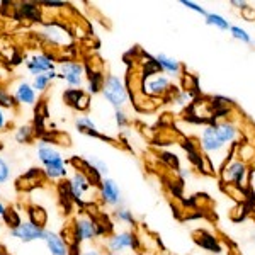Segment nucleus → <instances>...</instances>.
Segmentation results:
<instances>
[{"label":"nucleus","mask_w":255,"mask_h":255,"mask_svg":"<svg viewBox=\"0 0 255 255\" xmlns=\"http://www.w3.org/2000/svg\"><path fill=\"white\" fill-rule=\"evenodd\" d=\"M201 148L206 153V157L213 162V168L221 170V167L226 163V153H228V146L221 141V138L218 136L216 129L213 125L204 126V129L201 131Z\"/></svg>","instance_id":"obj_1"},{"label":"nucleus","mask_w":255,"mask_h":255,"mask_svg":"<svg viewBox=\"0 0 255 255\" xmlns=\"http://www.w3.org/2000/svg\"><path fill=\"white\" fill-rule=\"evenodd\" d=\"M101 92H102V96H104L106 101H108L109 104L114 108V111L125 108L128 99H129L126 84L123 82L121 77H118V75H108V77H106Z\"/></svg>","instance_id":"obj_2"},{"label":"nucleus","mask_w":255,"mask_h":255,"mask_svg":"<svg viewBox=\"0 0 255 255\" xmlns=\"http://www.w3.org/2000/svg\"><path fill=\"white\" fill-rule=\"evenodd\" d=\"M220 175L223 182L233 184L238 189H245L247 184H249V175H250L249 163H245L240 158H230L221 167Z\"/></svg>","instance_id":"obj_3"},{"label":"nucleus","mask_w":255,"mask_h":255,"mask_svg":"<svg viewBox=\"0 0 255 255\" xmlns=\"http://www.w3.org/2000/svg\"><path fill=\"white\" fill-rule=\"evenodd\" d=\"M73 232H75L77 242H92L94 238L101 237L106 233V230L102 228V225H99L94 218L87 215L77 216L75 225H73Z\"/></svg>","instance_id":"obj_4"},{"label":"nucleus","mask_w":255,"mask_h":255,"mask_svg":"<svg viewBox=\"0 0 255 255\" xmlns=\"http://www.w3.org/2000/svg\"><path fill=\"white\" fill-rule=\"evenodd\" d=\"M141 92L146 97H163L168 92H172V82L163 73H157L141 82Z\"/></svg>","instance_id":"obj_5"},{"label":"nucleus","mask_w":255,"mask_h":255,"mask_svg":"<svg viewBox=\"0 0 255 255\" xmlns=\"http://www.w3.org/2000/svg\"><path fill=\"white\" fill-rule=\"evenodd\" d=\"M67 184H68V189H70V196H72L75 201H79V203L84 201L85 194H89V192L92 191V186H94V182L90 180V177L85 174V172L77 170V168L72 174V177L68 179Z\"/></svg>","instance_id":"obj_6"},{"label":"nucleus","mask_w":255,"mask_h":255,"mask_svg":"<svg viewBox=\"0 0 255 255\" xmlns=\"http://www.w3.org/2000/svg\"><path fill=\"white\" fill-rule=\"evenodd\" d=\"M139 247L138 237L131 232H119L113 233L108 238V249L109 254H119L125 252V250H136Z\"/></svg>","instance_id":"obj_7"},{"label":"nucleus","mask_w":255,"mask_h":255,"mask_svg":"<svg viewBox=\"0 0 255 255\" xmlns=\"http://www.w3.org/2000/svg\"><path fill=\"white\" fill-rule=\"evenodd\" d=\"M60 79L65 80L70 87H82L85 79V68L80 61H63L60 65Z\"/></svg>","instance_id":"obj_8"},{"label":"nucleus","mask_w":255,"mask_h":255,"mask_svg":"<svg viewBox=\"0 0 255 255\" xmlns=\"http://www.w3.org/2000/svg\"><path fill=\"white\" fill-rule=\"evenodd\" d=\"M41 34H43V38L48 39V43L55 44V46H68L72 43L70 31L60 22H46L43 26Z\"/></svg>","instance_id":"obj_9"},{"label":"nucleus","mask_w":255,"mask_h":255,"mask_svg":"<svg viewBox=\"0 0 255 255\" xmlns=\"http://www.w3.org/2000/svg\"><path fill=\"white\" fill-rule=\"evenodd\" d=\"M99 194H101L102 201H104L108 206L118 208L119 204L123 203V194H121V189L116 184V180L113 179H102V182L99 184Z\"/></svg>","instance_id":"obj_10"},{"label":"nucleus","mask_w":255,"mask_h":255,"mask_svg":"<svg viewBox=\"0 0 255 255\" xmlns=\"http://www.w3.org/2000/svg\"><path fill=\"white\" fill-rule=\"evenodd\" d=\"M44 233H46V230L32 225L31 221L20 223L15 230H10V235L20 242H24V244H29V242H34V240H43Z\"/></svg>","instance_id":"obj_11"},{"label":"nucleus","mask_w":255,"mask_h":255,"mask_svg":"<svg viewBox=\"0 0 255 255\" xmlns=\"http://www.w3.org/2000/svg\"><path fill=\"white\" fill-rule=\"evenodd\" d=\"M46 180V175H44V170L41 168H29L24 175H20L17 180H15V187H17L19 192H27L32 191L34 187L43 186V182Z\"/></svg>","instance_id":"obj_12"},{"label":"nucleus","mask_w":255,"mask_h":255,"mask_svg":"<svg viewBox=\"0 0 255 255\" xmlns=\"http://www.w3.org/2000/svg\"><path fill=\"white\" fill-rule=\"evenodd\" d=\"M213 126H215L218 136L221 138V141H223L226 146L235 145V143L238 141V138H240V129H238V126L235 125V123L230 121V119L216 121V123H213Z\"/></svg>","instance_id":"obj_13"},{"label":"nucleus","mask_w":255,"mask_h":255,"mask_svg":"<svg viewBox=\"0 0 255 255\" xmlns=\"http://www.w3.org/2000/svg\"><path fill=\"white\" fill-rule=\"evenodd\" d=\"M63 101H65V104H67V106H70V108H73L77 111H80V113H84V111H87L90 108L89 92H85V90H82V89L65 90Z\"/></svg>","instance_id":"obj_14"},{"label":"nucleus","mask_w":255,"mask_h":255,"mask_svg":"<svg viewBox=\"0 0 255 255\" xmlns=\"http://www.w3.org/2000/svg\"><path fill=\"white\" fill-rule=\"evenodd\" d=\"M26 67L32 75L38 77V75H43V73L51 72V70L55 68V63H53V56L39 53V55H34L29 61H27Z\"/></svg>","instance_id":"obj_15"},{"label":"nucleus","mask_w":255,"mask_h":255,"mask_svg":"<svg viewBox=\"0 0 255 255\" xmlns=\"http://www.w3.org/2000/svg\"><path fill=\"white\" fill-rule=\"evenodd\" d=\"M43 240H44V244H46L49 254H51V255H72L70 245L63 240V237L58 235V233L48 232V230H46Z\"/></svg>","instance_id":"obj_16"},{"label":"nucleus","mask_w":255,"mask_h":255,"mask_svg":"<svg viewBox=\"0 0 255 255\" xmlns=\"http://www.w3.org/2000/svg\"><path fill=\"white\" fill-rule=\"evenodd\" d=\"M155 61H157V65L160 67V72L167 73L170 77H179L180 72H182L180 61H177L174 56L167 55V53H157L155 55Z\"/></svg>","instance_id":"obj_17"},{"label":"nucleus","mask_w":255,"mask_h":255,"mask_svg":"<svg viewBox=\"0 0 255 255\" xmlns=\"http://www.w3.org/2000/svg\"><path fill=\"white\" fill-rule=\"evenodd\" d=\"M38 157H39L41 163H43L44 167L49 165V163H55V162L63 160L60 151L53 146V143L46 141V139H41V141L38 143Z\"/></svg>","instance_id":"obj_18"},{"label":"nucleus","mask_w":255,"mask_h":255,"mask_svg":"<svg viewBox=\"0 0 255 255\" xmlns=\"http://www.w3.org/2000/svg\"><path fill=\"white\" fill-rule=\"evenodd\" d=\"M75 126L77 129L80 131V133L84 134H89V136H96V138H101V139H108V136H104V134L99 133L96 123L92 121V118L89 116H80L75 119Z\"/></svg>","instance_id":"obj_19"},{"label":"nucleus","mask_w":255,"mask_h":255,"mask_svg":"<svg viewBox=\"0 0 255 255\" xmlns=\"http://www.w3.org/2000/svg\"><path fill=\"white\" fill-rule=\"evenodd\" d=\"M15 101L19 104H27V106H32L36 102V92L32 89V85L26 84V82H20L15 89Z\"/></svg>","instance_id":"obj_20"},{"label":"nucleus","mask_w":255,"mask_h":255,"mask_svg":"<svg viewBox=\"0 0 255 255\" xmlns=\"http://www.w3.org/2000/svg\"><path fill=\"white\" fill-rule=\"evenodd\" d=\"M27 216H29L31 223L39 226V228H44V225L48 223L46 211H44V208L38 206V204H31V206H27Z\"/></svg>","instance_id":"obj_21"},{"label":"nucleus","mask_w":255,"mask_h":255,"mask_svg":"<svg viewBox=\"0 0 255 255\" xmlns=\"http://www.w3.org/2000/svg\"><path fill=\"white\" fill-rule=\"evenodd\" d=\"M204 22H206L208 26L216 27V29H220V31H230V27H232L230 20L223 17L221 14H218V12H208V15L204 17Z\"/></svg>","instance_id":"obj_22"},{"label":"nucleus","mask_w":255,"mask_h":255,"mask_svg":"<svg viewBox=\"0 0 255 255\" xmlns=\"http://www.w3.org/2000/svg\"><path fill=\"white\" fill-rule=\"evenodd\" d=\"M3 221H5V225L9 226L10 230H15L17 226L22 223L20 221V216H19V213L15 211V208L14 206H7L5 208V213H3Z\"/></svg>","instance_id":"obj_23"},{"label":"nucleus","mask_w":255,"mask_h":255,"mask_svg":"<svg viewBox=\"0 0 255 255\" xmlns=\"http://www.w3.org/2000/svg\"><path fill=\"white\" fill-rule=\"evenodd\" d=\"M230 34H232L233 39L240 41V43L252 44V36H250V32L247 31L245 27H242V26H232V27H230Z\"/></svg>","instance_id":"obj_24"},{"label":"nucleus","mask_w":255,"mask_h":255,"mask_svg":"<svg viewBox=\"0 0 255 255\" xmlns=\"http://www.w3.org/2000/svg\"><path fill=\"white\" fill-rule=\"evenodd\" d=\"M106 77H102V73L94 72L89 75V94H97L102 90V85H104Z\"/></svg>","instance_id":"obj_25"},{"label":"nucleus","mask_w":255,"mask_h":255,"mask_svg":"<svg viewBox=\"0 0 255 255\" xmlns=\"http://www.w3.org/2000/svg\"><path fill=\"white\" fill-rule=\"evenodd\" d=\"M34 128L32 126H20L17 129V133H15V139H17V143H29L32 141V138H34Z\"/></svg>","instance_id":"obj_26"},{"label":"nucleus","mask_w":255,"mask_h":255,"mask_svg":"<svg viewBox=\"0 0 255 255\" xmlns=\"http://www.w3.org/2000/svg\"><path fill=\"white\" fill-rule=\"evenodd\" d=\"M85 160H87V162L90 163V167H92L94 170H96L97 174L102 177V179H106V175H108V172H109V168H108V165H106V162H102V160L99 158V157H87Z\"/></svg>","instance_id":"obj_27"},{"label":"nucleus","mask_w":255,"mask_h":255,"mask_svg":"<svg viewBox=\"0 0 255 255\" xmlns=\"http://www.w3.org/2000/svg\"><path fill=\"white\" fill-rule=\"evenodd\" d=\"M255 157V145L252 143H242L240 148H238V158L244 160V162H250Z\"/></svg>","instance_id":"obj_28"},{"label":"nucleus","mask_w":255,"mask_h":255,"mask_svg":"<svg viewBox=\"0 0 255 255\" xmlns=\"http://www.w3.org/2000/svg\"><path fill=\"white\" fill-rule=\"evenodd\" d=\"M114 216H116V220H119L121 223L125 225H134V215L133 211H129V209L126 208H118L116 211H114Z\"/></svg>","instance_id":"obj_29"},{"label":"nucleus","mask_w":255,"mask_h":255,"mask_svg":"<svg viewBox=\"0 0 255 255\" xmlns=\"http://www.w3.org/2000/svg\"><path fill=\"white\" fill-rule=\"evenodd\" d=\"M201 235L204 237V240H197L201 245L204 247V249H208L209 252H213V254H218L220 252V247H218V242H216V238L215 237H211V235H206V233H201Z\"/></svg>","instance_id":"obj_30"},{"label":"nucleus","mask_w":255,"mask_h":255,"mask_svg":"<svg viewBox=\"0 0 255 255\" xmlns=\"http://www.w3.org/2000/svg\"><path fill=\"white\" fill-rule=\"evenodd\" d=\"M180 5L186 7V9H189V10H192V12H196V14L203 15V17H206L208 15V10L204 9L203 5H199V3L192 2V0H180Z\"/></svg>","instance_id":"obj_31"},{"label":"nucleus","mask_w":255,"mask_h":255,"mask_svg":"<svg viewBox=\"0 0 255 255\" xmlns=\"http://www.w3.org/2000/svg\"><path fill=\"white\" fill-rule=\"evenodd\" d=\"M49 82H51V80L48 79L46 73H43V75H38V77H34V82H32V89L38 90V92H44V90L48 89Z\"/></svg>","instance_id":"obj_32"},{"label":"nucleus","mask_w":255,"mask_h":255,"mask_svg":"<svg viewBox=\"0 0 255 255\" xmlns=\"http://www.w3.org/2000/svg\"><path fill=\"white\" fill-rule=\"evenodd\" d=\"M194 99V94L191 92V90H187V89H184V90H180L179 94L175 96V104L177 106H187L189 102Z\"/></svg>","instance_id":"obj_33"},{"label":"nucleus","mask_w":255,"mask_h":255,"mask_svg":"<svg viewBox=\"0 0 255 255\" xmlns=\"http://www.w3.org/2000/svg\"><path fill=\"white\" fill-rule=\"evenodd\" d=\"M19 102L15 101V97H12L10 94H7L5 90L0 89V106H3V108H15Z\"/></svg>","instance_id":"obj_34"},{"label":"nucleus","mask_w":255,"mask_h":255,"mask_svg":"<svg viewBox=\"0 0 255 255\" xmlns=\"http://www.w3.org/2000/svg\"><path fill=\"white\" fill-rule=\"evenodd\" d=\"M114 119H116V125L118 128H126L129 119H128V114L123 109H116L114 111Z\"/></svg>","instance_id":"obj_35"},{"label":"nucleus","mask_w":255,"mask_h":255,"mask_svg":"<svg viewBox=\"0 0 255 255\" xmlns=\"http://www.w3.org/2000/svg\"><path fill=\"white\" fill-rule=\"evenodd\" d=\"M9 174H10V168L7 165V162L0 157V184H3L7 179H9Z\"/></svg>","instance_id":"obj_36"},{"label":"nucleus","mask_w":255,"mask_h":255,"mask_svg":"<svg viewBox=\"0 0 255 255\" xmlns=\"http://www.w3.org/2000/svg\"><path fill=\"white\" fill-rule=\"evenodd\" d=\"M41 5H44L46 9H65L67 3L65 2H41Z\"/></svg>","instance_id":"obj_37"},{"label":"nucleus","mask_w":255,"mask_h":255,"mask_svg":"<svg viewBox=\"0 0 255 255\" xmlns=\"http://www.w3.org/2000/svg\"><path fill=\"white\" fill-rule=\"evenodd\" d=\"M242 17L245 20H255V9L254 7H247L245 10H242Z\"/></svg>","instance_id":"obj_38"},{"label":"nucleus","mask_w":255,"mask_h":255,"mask_svg":"<svg viewBox=\"0 0 255 255\" xmlns=\"http://www.w3.org/2000/svg\"><path fill=\"white\" fill-rule=\"evenodd\" d=\"M230 3H232L233 7H237V9H240V10H245L247 7H250L249 2H245V0H230Z\"/></svg>","instance_id":"obj_39"},{"label":"nucleus","mask_w":255,"mask_h":255,"mask_svg":"<svg viewBox=\"0 0 255 255\" xmlns=\"http://www.w3.org/2000/svg\"><path fill=\"white\" fill-rule=\"evenodd\" d=\"M80 255H102L99 252L97 249H85V250H80Z\"/></svg>","instance_id":"obj_40"},{"label":"nucleus","mask_w":255,"mask_h":255,"mask_svg":"<svg viewBox=\"0 0 255 255\" xmlns=\"http://www.w3.org/2000/svg\"><path fill=\"white\" fill-rule=\"evenodd\" d=\"M5 126V118H3V113H2V109H0V129Z\"/></svg>","instance_id":"obj_41"},{"label":"nucleus","mask_w":255,"mask_h":255,"mask_svg":"<svg viewBox=\"0 0 255 255\" xmlns=\"http://www.w3.org/2000/svg\"><path fill=\"white\" fill-rule=\"evenodd\" d=\"M5 208L7 206H3V204L0 203V216H3V213H5Z\"/></svg>","instance_id":"obj_42"},{"label":"nucleus","mask_w":255,"mask_h":255,"mask_svg":"<svg viewBox=\"0 0 255 255\" xmlns=\"http://www.w3.org/2000/svg\"><path fill=\"white\" fill-rule=\"evenodd\" d=\"M108 255H119V254H108Z\"/></svg>","instance_id":"obj_43"},{"label":"nucleus","mask_w":255,"mask_h":255,"mask_svg":"<svg viewBox=\"0 0 255 255\" xmlns=\"http://www.w3.org/2000/svg\"><path fill=\"white\" fill-rule=\"evenodd\" d=\"M0 9H2V2H0Z\"/></svg>","instance_id":"obj_44"}]
</instances>
